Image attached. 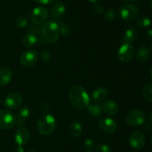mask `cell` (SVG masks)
I'll use <instances>...</instances> for the list:
<instances>
[{
  "instance_id": "1",
  "label": "cell",
  "mask_w": 152,
  "mask_h": 152,
  "mask_svg": "<svg viewBox=\"0 0 152 152\" xmlns=\"http://www.w3.org/2000/svg\"><path fill=\"white\" fill-rule=\"evenodd\" d=\"M68 99L74 108L84 110L90 104V98L86 89L80 85H73L68 92Z\"/></svg>"
},
{
  "instance_id": "2",
  "label": "cell",
  "mask_w": 152,
  "mask_h": 152,
  "mask_svg": "<svg viewBox=\"0 0 152 152\" xmlns=\"http://www.w3.org/2000/svg\"><path fill=\"white\" fill-rule=\"evenodd\" d=\"M60 34L59 25L56 21L49 20L45 22L41 28L43 40L49 44H54L58 41Z\"/></svg>"
},
{
  "instance_id": "3",
  "label": "cell",
  "mask_w": 152,
  "mask_h": 152,
  "mask_svg": "<svg viewBox=\"0 0 152 152\" xmlns=\"http://www.w3.org/2000/svg\"><path fill=\"white\" fill-rule=\"evenodd\" d=\"M56 127V121L51 114L42 115L37 122V130L41 135L48 136L54 131Z\"/></svg>"
},
{
  "instance_id": "4",
  "label": "cell",
  "mask_w": 152,
  "mask_h": 152,
  "mask_svg": "<svg viewBox=\"0 0 152 152\" xmlns=\"http://www.w3.org/2000/svg\"><path fill=\"white\" fill-rule=\"evenodd\" d=\"M140 13L137 6L134 4H125L120 7L119 10V15L123 21L131 22L136 19Z\"/></svg>"
},
{
  "instance_id": "5",
  "label": "cell",
  "mask_w": 152,
  "mask_h": 152,
  "mask_svg": "<svg viewBox=\"0 0 152 152\" xmlns=\"http://www.w3.org/2000/svg\"><path fill=\"white\" fill-rule=\"evenodd\" d=\"M49 15V11L43 6H38L34 8L30 14L31 22L35 25H41L45 22Z\"/></svg>"
},
{
  "instance_id": "6",
  "label": "cell",
  "mask_w": 152,
  "mask_h": 152,
  "mask_svg": "<svg viewBox=\"0 0 152 152\" xmlns=\"http://www.w3.org/2000/svg\"><path fill=\"white\" fill-rule=\"evenodd\" d=\"M16 123V116L8 110H0V129L9 130Z\"/></svg>"
},
{
  "instance_id": "7",
  "label": "cell",
  "mask_w": 152,
  "mask_h": 152,
  "mask_svg": "<svg viewBox=\"0 0 152 152\" xmlns=\"http://www.w3.org/2000/svg\"><path fill=\"white\" fill-rule=\"evenodd\" d=\"M145 121V114L141 110H133L126 116V122L133 127H138L144 124Z\"/></svg>"
},
{
  "instance_id": "8",
  "label": "cell",
  "mask_w": 152,
  "mask_h": 152,
  "mask_svg": "<svg viewBox=\"0 0 152 152\" xmlns=\"http://www.w3.org/2000/svg\"><path fill=\"white\" fill-rule=\"evenodd\" d=\"M39 60L38 53L35 50L30 49L24 52L21 55L20 63L23 66L31 67L37 63Z\"/></svg>"
},
{
  "instance_id": "9",
  "label": "cell",
  "mask_w": 152,
  "mask_h": 152,
  "mask_svg": "<svg viewBox=\"0 0 152 152\" xmlns=\"http://www.w3.org/2000/svg\"><path fill=\"white\" fill-rule=\"evenodd\" d=\"M23 102V98L19 92H10L7 94L4 100V104L9 109H16L20 107Z\"/></svg>"
},
{
  "instance_id": "10",
  "label": "cell",
  "mask_w": 152,
  "mask_h": 152,
  "mask_svg": "<svg viewBox=\"0 0 152 152\" xmlns=\"http://www.w3.org/2000/svg\"><path fill=\"white\" fill-rule=\"evenodd\" d=\"M134 55V49L130 43H123L119 49L117 57L122 62H129Z\"/></svg>"
},
{
  "instance_id": "11",
  "label": "cell",
  "mask_w": 152,
  "mask_h": 152,
  "mask_svg": "<svg viewBox=\"0 0 152 152\" xmlns=\"http://www.w3.org/2000/svg\"><path fill=\"white\" fill-rule=\"evenodd\" d=\"M145 138L141 131H137L132 133L129 137V144L132 148L140 150L145 145Z\"/></svg>"
},
{
  "instance_id": "12",
  "label": "cell",
  "mask_w": 152,
  "mask_h": 152,
  "mask_svg": "<svg viewBox=\"0 0 152 152\" xmlns=\"http://www.w3.org/2000/svg\"><path fill=\"white\" fill-rule=\"evenodd\" d=\"M65 12V6L64 3L60 0L56 1L52 5L50 9V17L53 20H59L63 17Z\"/></svg>"
},
{
  "instance_id": "13",
  "label": "cell",
  "mask_w": 152,
  "mask_h": 152,
  "mask_svg": "<svg viewBox=\"0 0 152 152\" xmlns=\"http://www.w3.org/2000/svg\"><path fill=\"white\" fill-rule=\"evenodd\" d=\"M99 125L104 132L108 133V134L114 133L117 128V122L109 117L101 118L99 122Z\"/></svg>"
},
{
  "instance_id": "14",
  "label": "cell",
  "mask_w": 152,
  "mask_h": 152,
  "mask_svg": "<svg viewBox=\"0 0 152 152\" xmlns=\"http://www.w3.org/2000/svg\"><path fill=\"white\" fill-rule=\"evenodd\" d=\"M30 108L28 107H24L21 108L16 113V123L15 126L17 128H22L24 125H25L27 120L30 116Z\"/></svg>"
},
{
  "instance_id": "15",
  "label": "cell",
  "mask_w": 152,
  "mask_h": 152,
  "mask_svg": "<svg viewBox=\"0 0 152 152\" xmlns=\"http://www.w3.org/2000/svg\"><path fill=\"white\" fill-rule=\"evenodd\" d=\"M30 139V133L26 128H19L16 131L14 135V140L19 145H23L28 142Z\"/></svg>"
},
{
  "instance_id": "16",
  "label": "cell",
  "mask_w": 152,
  "mask_h": 152,
  "mask_svg": "<svg viewBox=\"0 0 152 152\" xmlns=\"http://www.w3.org/2000/svg\"><path fill=\"white\" fill-rule=\"evenodd\" d=\"M107 95H108V89L103 86H100L93 91L91 97L95 103L99 104L105 99Z\"/></svg>"
},
{
  "instance_id": "17",
  "label": "cell",
  "mask_w": 152,
  "mask_h": 152,
  "mask_svg": "<svg viewBox=\"0 0 152 152\" xmlns=\"http://www.w3.org/2000/svg\"><path fill=\"white\" fill-rule=\"evenodd\" d=\"M102 111L108 115H116L119 112V106L117 103L113 100H107L102 105Z\"/></svg>"
},
{
  "instance_id": "18",
  "label": "cell",
  "mask_w": 152,
  "mask_h": 152,
  "mask_svg": "<svg viewBox=\"0 0 152 152\" xmlns=\"http://www.w3.org/2000/svg\"><path fill=\"white\" fill-rule=\"evenodd\" d=\"M13 72L8 67H3L0 69V86H6L12 80Z\"/></svg>"
},
{
  "instance_id": "19",
  "label": "cell",
  "mask_w": 152,
  "mask_h": 152,
  "mask_svg": "<svg viewBox=\"0 0 152 152\" xmlns=\"http://www.w3.org/2000/svg\"><path fill=\"white\" fill-rule=\"evenodd\" d=\"M39 41L38 36L34 33H28L22 38V43L25 47L31 48L35 46Z\"/></svg>"
},
{
  "instance_id": "20",
  "label": "cell",
  "mask_w": 152,
  "mask_h": 152,
  "mask_svg": "<svg viewBox=\"0 0 152 152\" xmlns=\"http://www.w3.org/2000/svg\"><path fill=\"white\" fill-rule=\"evenodd\" d=\"M150 49L145 46H141L137 49L136 52V58L140 62L146 61L149 58Z\"/></svg>"
},
{
  "instance_id": "21",
  "label": "cell",
  "mask_w": 152,
  "mask_h": 152,
  "mask_svg": "<svg viewBox=\"0 0 152 152\" xmlns=\"http://www.w3.org/2000/svg\"><path fill=\"white\" fill-rule=\"evenodd\" d=\"M137 37V31L134 28H129L126 31L122 38V42L124 43H131L134 41Z\"/></svg>"
},
{
  "instance_id": "22",
  "label": "cell",
  "mask_w": 152,
  "mask_h": 152,
  "mask_svg": "<svg viewBox=\"0 0 152 152\" xmlns=\"http://www.w3.org/2000/svg\"><path fill=\"white\" fill-rule=\"evenodd\" d=\"M69 133L73 137H79L83 133V126L81 123L77 121H74L70 125Z\"/></svg>"
},
{
  "instance_id": "23",
  "label": "cell",
  "mask_w": 152,
  "mask_h": 152,
  "mask_svg": "<svg viewBox=\"0 0 152 152\" xmlns=\"http://www.w3.org/2000/svg\"><path fill=\"white\" fill-rule=\"evenodd\" d=\"M136 24L139 28H148L151 25V19L146 15H142L139 16L136 21Z\"/></svg>"
},
{
  "instance_id": "24",
  "label": "cell",
  "mask_w": 152,
  "mask_h": 152,
  "mask_svg": "<svg viewBox=\"0 0 152 152\" xmlns=\"http://www.w3.org/2000/svg\"><path fill=\"white\" fill-rule=\"evenodd\" d=\"M88 112L91 116L97 117L102 114V107L99 104H91L88 106Z\"/></svg>"
},
{
  "instance_id": "25",
  "label": "cell",
  "mask_w": 152,
  "mask_h": 152,
  "mask_svg": "<svg viewBox=\"0 0 152 152\" xmlns=\"http://www.w3.org/2000/svg\"><path fill=\"white\" fill-rule=\"evenodd\" d=\"M143 96L145 100L149 102H152V82L147 83L143 88Z\"/></svg>"
},
{
  "instance_id": "26",
  "label": "cell",
  "mask_w": 152,
  "mask_h": 152,
  "mask_svg": "<svg viewBox=\"0 0 152 152\" xmlns=\"http://www.w3.org/2000/svg\"><path fill=\"white\" fill-rule=\"evenodd\" d=\"M59 30H60V34L62 36H68L71 34V27L68 24H67L66 22H61L59 24Z\"/></svg>"
},
{
  "instance_id": "27",
  "label": "cell",
  "mask_w": 152,
  "mask_h": 152,
  "mask_svg": "<svg viewBox=\"0 0 152 152\" xmlns=\"http://www.w3.org/2000/svg\"><path fill=\"white\" fill-rule=\"evenodd\" d=\"M15 25L19 28H24L28 25V19L24 16H20L16 18Z\"/></svg>"
},
{
  "instance_id": "28",
  "label": "cell",
  "mask_w": 152,
  "mask_h": 152,
  "mask_svg": "<svg viewBox=\"0 0 152 152\" xmlns=\"http://www.w3.org/2000/svg\"><path fill=\"white\" fill-rule=\"evenodd\" d=\"M116 16H117V11L114 9H108L104 13V18L107 21L114 20L116 18Z\"/></svg>"
},
{
  "instance_id": "29",
  "label": "cell",
  "mask_w": 152,
  "mask_h": 152,
  "mask_svg": "<svg viewBox=\"0 0 152 152\" xmlns=\"http://www.w3.org/2000/svg\"><path fill=\"white\" fill-rule=\"evenodd\" d=\"M39 55L42 61L45 63L50 62L52 59L51 53L48 50H42L41 52H40Z\"/></svg>"
},
{
  "instance_id": "30",
  "label": "cell",
  "mask_w": 152,
  "mask_h": 152,
  "mask_svg": "<svg viewBox=\"0 0 152 152\" xmlns=\"http://www.w3.org/2000/svg\"><path fill=\"white\" fill-rule=\"evenodd\" d=\"M96 152H111V148L106 144H100L96 148Z\"/></svg>"
},
{
  "instance_id": "31",
  "label": "cell",
  "mask_w": 152,
  "mask_h": 152,
  "mask_svg": "<svg viewBox=\"0 0 152 152\" xmlns=\"http://www.w3.org/2000/svg\"><path fill=\"white\" fill-rule=\"evenodd\" d=\"M94 140L92 139L88 138V139H86L85 140V142H84V146L87 150H91L92 148H94Z\"/></svg>"
},
{
  "instance_id": "32",
  "label": "cell",
  "mask_w": 152,
  "mask_h": 152,
  "mask_svg": "<svg viewBox=\"0 0 152 152\" xmlns=\"http://www.w3.org/2000/svg\"><path fill=\"white\" fill-rule=\"evenodd\" d=\"M104 10L103 6L101 4H96V5L94 6V11L96 13H102Z\"/></svg>"
},
{
  "instance_id": "33",
  "label": "cell",
  "mask_w": 152,
  "mask_h": 152,
  "mask_svg": "<svg viewBox=\"0 0 152 152\" xmlns=\"http://www.w3.org/2000/svg\"><path fill=\"white\" fill-rule=\"evenodd\" d=\"M34 1L40 4H49L54 1V0H34Z\"/></svg>"
},
{
  "instance_id": "34",
  "label": "cell",
  "mask_w": 152,
  "mask_h": 152,
  "mask_svg": "<svg viewBox=\"0 0 152 152\" xmlns=\"http://www.w3.org/2000/svg\"><path fill=\"white\" fill-rule=\"evenodd\" d=\"M13 152H25V151H24L23 148H22L21 145H19L18 147H16V148L14 149V151Z\"/></svg>"
},
{
  "instance_id": "35",
  "label": "cell",
  "mask_w": 152,
  "mask_h": 152,
  "mask_svg": "<svg viewBox=\"0 0 152 152\" xmlns=\"http://www.w3.org/2000/svg\"><path fill=\"white\" fill-rule=\"evenodd\" d=\"M147 37H148V38H151L152 39V29H148V31H147Z\"/></svg>"
},
{
  "instance_id": "36",
  "label": "cell",
  "mask_w": 152,
  "mask_h": 152,
  "mask_svg": "<svg viewBox=\"0 0 152 152\" xmlns=\"http://www.w3.org/2000/svg\"><path fill=\"white\" fill-rule=\"evenodd\" d=\"M123 1H124V2H126V3H129V4H130V3L135 2V1H137V0H123Z\"/></svg>"
},
{
  "instance_id": "37",
  "label": "cell",
  "mask_w": 152,
  "mask_h": 152,
  "mask_svg": "<svg viewBox=\"0 0 152 152\" xmlns=\"http://www.w3.org/2000/svg\"><path fill=\"white\" fill-rule=\"evenodd\" d=\"M91 3H93V4H97L100 0H88Z\"/></svg>"
},
{
  "instance_id": "38",
  "label": "cell",
  "mask_w": 152,
  "mask_h": 152,
  "mask_svg": "<svg viewBox=\"0 0 152 152\" xmlns=\"http://www.w3.org/2000/svg\"><path fill=\"white\" fill-rule=\"evenodd\" d=\"M148 120H149L151 122H152V112L150 113L149 116H148Z\"/></svg>"
},
{
  "instance_id": "39",
  "label": "cell",
  "mask_w": 152,
  "mask_h": 152,
  "mask_svg": "<svg viewBox=\"0 0 152 152\" xmlns=\"http://www.w3.org/2000/svg\"><path fill=\"white\" fill-rule=\"evenodd\" d=\"M150 7H151V10H152V0H151V1H150Z\"/></svg>"
},
{
  "instance_id": "40",
  "label": "cell",
  "mask_w": 152,
  "mask_h": 152,
  "mask_svg": "<svg viewBox=\"0 0 152 152\" xmlns=\"http://www.w3.org/2000/svg\"><path fill=\"white\" fill-rule=\"evenodd\" d=\"M150 74H151V76L152 77V66L151 67V69H150Z\"/></svg>"
},
{
  "instance_id": "41",
  "label": "cell",
  "mask_w": 152,
  "mask_h": 152,
  "mask_svg": "<svg viewBox=\"0 0 152 152\" xmlns=\"http://www.w3.org/2000/svg\"><path fill=\"white\" fill-rule=\"evenodd\" d=\"M151 52H152V43H151Z\"/></svg>"
},
{
  "instance_id": "42",
  "label": "cell",
  "mask_w": 152,
  "mask_h": 152,
  "mask_svg": "<svg viewBox=\"0 0 152 152\" xmlns=\"http://www.w3.org/2000/svg\"><path fill=\"white\" fill-rule=\"evenodd\" d=\"M151 145H152V137H151Z\"/></svg>"
},
{
  "instance_id": "43",
  "label": "cell",
  "mask_w": 152,
  "mask_h": 152,
  "mask_svg": "<svg viewBox=\"0 0 152 152\" xmlns=\"http://www.w3.org/2000/svg\"><path fill=\"white\" fill-rule=\"evenodd\" d=\"M29 152H34V151H29Z\"/></svg>"
},
{
  "instance_id": "44",
  "label": "cell",
  "mask_w": 152,
  "mask_h": 152,
  "mask_svg": "<svg viewBox=\"0 0 152 152\" xmlns=\"http://www.w3.org/2000/svg\"><path fill=\"white\" fill-rule=\"evenodd\" d=\"M86 152H92V151H86Z\"/></svg>"
}]
</instances>
